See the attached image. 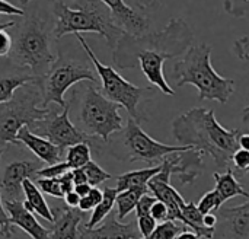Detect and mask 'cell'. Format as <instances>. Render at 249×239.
Instances as JSON below:
<instances>
[{
    "mask_svg": "<svg viewBox=\"0 0 249 239\" xmlns=\"http://www.w3.org/2000/svg\"><path fill=\"white\" fill-rule=\"evenodd\" d=\"M90 146L89 143H77L74 146H70L66 152V162L70 166V169L83 168L88 162H90Z\"/></svg>",
    "mask_w": 249,
    "mask_h": 239,
    "instance_id": "4316f807",
    "label": "cell"
},
{
    "mask_svg": "<svg viewBox=\"0 0 249 239\" xmlns=\"http://www.w3.org/2000/svg\"><path fill=\"white\" fill-rule=\"evenodd\" d=\"M172 76L178 88L196 86L200 101H217L225 105L235 92V80L220 76L213 69L212 47L204 42L191 45L174 63Z\"/></svg>",
    "mask_w": 249,
    "mask_h": 239,
    "instance_id": "277c9868",
    "label": "cell"
},
{
    "mask_svg": "<svg viewBox=\"0 0 249 239\" xmlns=\"http://www.w3.org/2000/svg\"><path fill=\"white\" fill-rule=\"evenodd\" d=\"M31 1H32V0H19V3H20V4H22L23 7H25V6H28V4H29Z\"/></svg>",
    "mask_w": 249,
    "mask_h": 239,
    "instance_id": "db71d44e",
    "label": "cell"
},
{
    "mask_svg": "<svg viewBox=\"0 0 249 239\" xmlns=\"http://www.w3.org/2000/svg\"><path fill=\"white\" fill-rule=\"evenodd\" d=\"M83 172L88 178V184L92 187H98L99 184L105 183L107 180H111V174H108L107 171H104L96 162L90 161L88 162L83 168Z\"/></svg>",
    "mask_w": 249,
    "mask_h": 239,
    "instance_id": "f1b7e54d",
    "label": "cell"
},
{
    "mask_svg": "<svg viewBox=\"0 0 249 239\" xmlns=\"http://www.w3.org/2000/svg\"><path fill=\"white\" fill-rule=\"evenodd\" d=\"M57 180H58V183H60V187H61V191H63L64 196L69 194V193H71V191L74 190V181H73V174H71V171L63 174V175H61L60 178H57Z\"/></svg>",
    "mask_w": 249,
    "mask_h": 239,
    "instance_id": "b9f144b4",
    "label": "cell"
},
{
    "mask_svg": "<svg viewBox=\"0 0 249 239\" xmlns=\"http://www.w3.org/2000/svg\"><path fill=\"white\" fill-rule=\"evenodd\" d=\"M3 207L9 216L10 225L20 228L32 239H50V231L45 229L31 213L22 202L18 200H1Z\"/></svg>",
    "mask_w": 249,
    "mask_h": 239,
    "instance_id": "2e32d148",
    "label": "cell"
},
{
    "mask_svg": "<svg viewBox=\"0 0 249 239\" xmlns=\"http://www.w3.org/2000/svg\"><path fill=\"white\" fill-rule=\"evenodd\" d=\"M172 133L181 146L213 158L219 169H232V158L239 149V130H228L219 124L210 108H191L172 121Z\"/></svg>",
    "mask_w": 249,
    "mask_h": 239,
    "instance_id": "7a4b0ae2",
    "label": "cell"
},
{
    "mask_svg": "<svg viewBox=\"0 0 249 239\" xmlns=\"http://www.w3.org/2000/svg\"><path fill=\"white\" fill-rule=\"evenodd\" d=\"M36 187L41 190V193H45L55 199H64V194L61 191L60 183L57 178H38Z\"/></svg>",
    "mask_w": 249,
    "mask_h": 239,
    "instance_id": "d6a6232c",
    "label": "cell"
},
{
    "mask_svg": "<svg viewBox=\"0 0 249 239\" xmlns=\"http://www.w3.org/2000/svg\"><path fill=\"white\" fill-rule=\"evenodd\" d=\"M223 7L226 13L238 19L249 15V0H223Z\"/></svg>",
    "mask_w": 249,
    "mask_h": 239,
    "instance_id": "1f68e13d",
    "label": "cell"
},
{
    "mask_svg": "<svg viewBox=\"0 0 249 239\" xmlns=\"http://www.w3.org/2000/svg\"><path fill=\"white\" fill-rule=\"evenodd\" d=\"M80 123L83 133L98 136L104 142L123 130V117L120 105L105 98L101 91L90 83L85 86L80 99Z\"/></svg>",
    "mask_w": 249,
    "mask_h": 239,
    "instance_id": "9c48e42d",
    "label": "cell"
},
{
    "mask_svg": "<svg viewBox=\"0 0 249 239\" xmlns=\"http://www.w3.org/2000/svg\"><path fill=\"white\" fill-rule=\"evenodd\" d=\"M71 174H73V181H74V185H79V184H86L88 183V178L83 172L82 168H77V169H71Z\"/></svg>",
    "mask_w": 249,
    "mask_h": 239,
    "instance_id": "bcb514c9",
    "label": "cell"
},
{
    "mask_svg": "<svg viewBox=\"0 0 249 239\" xmlns=\"http://www.w3.org/2000/svg\"><path fill=\"white\" fill-rule=\"evenodd\" d=\"M133 4L136 6V9L146 12L147 9H153L156 7V4L159 3V0H131Z\"/></svg>",
    "mask_w": 249,
    "mask_h": 239,
    "instance_id": "7bdbcfd3",
    "label": "cell"
},
{
    "mask_svg": "<svg viewBox=\"0 0 249 239\" xmlns=\"http://www.w3.org/2000/svg\"><path fill=\"white\" fill-rule=\"evenodd\" d=\"M187 228L184 225H177L172 221H165L162 223H159L156 226V229L147 237V238H139V239H175L182 231H185Z\"/></svg>",
    "mask_w": 249,
    "mask_h": 239,
    "instance_id": "83f0119b",
    "label": "cell"
},
{
    "mask_svg": "<svg viewBox=\"0 0 249 239\" xmlns=\"http://www.w3.org/2000/svg\"><path fill=\"white\" fill-rule=\"evenodd\" d=\"M74 35L96 70V74L101 80V93L105 98H108L109 101L118 104L120 107H124L127 110V112L130 114V117L133 120H136L137 123L143 121L144 117L140 114L139 105L149 93L153 92V89L136 86L131 82H128L127 79H124L114 67L107 66L98 60L96 54L89 47V44L82 37V34H74Z\"/></svg>",
    "mask_w": 249,
    "mask_h": 239,
    "instance_id": "52a82bcc",
    "label": "cell"
},
{
    "mask_svg": "<svg viewBox=\"0 0 249 239\" xmlns=\"http://www.w3.org/2000/svg\"><path fill=\"white\" fill-rule=\"evenodd\" d=\"M158 226V222L150 216H142V218H137V229H139V234L143 237V238H147Z\"/></svg>",
    "mask_w": 249,
    "mask_h": 239,
    "instance_id": "8d00e7d4",
    "label": "cell"
},
{
    "mask_svg": "<svg viewBox=\"0 0 249 239\" xmlns=\"http://www.w3.org/2000/svg\"><path fill=\"white\" fill-rule=\"evenodd\" d=\"M150 216L156 221V222H165L168 221V207L165 206V203L156 200L155 204L152 206V210H150Z\"/></svg>",
    "mask_w": 249,
    "mask_h": 239,
    "instance_id": "ab89813d",
    "label": "cell"
},
{
    "mask_svg": "<svg viewBox=\"0 0 249 239\" xmlns=\"http://www.w3.org/2000/svg\"><path fill=\"white\" fill-rule=\"evenodd\" d=\"M89 80L90 83H98V74L90 69L88 63H83L77 58H70L67 55H58L51 64L50 70L39 79L36 85L41 91V107L47 108L48 104L54 102L58 107L64 108L67 102L64 101V93L73 85Z\"/></svg>",
    "mask_w": 249,
    "mask_h": 239,
    "instance_id": "ba28073f",
    "label": "cell"
},
{
    "mask_svg": "<svg viewBox=\"0 0 249 239\" xmlns=\"http://www.w3.org/2000/svg\"><path fill=\"white\" fill-rule=\"evenodd\" d=\"M39 164L29 161H18L9 164L1 175L0 181V193L1 200H18L23 199V181L36 178V172L41 169Z\"/></svg>",
    "mask_w": 249,
    "mask_h": 239,
    "instance_id": "4fadbf2b",
    "label": "cell"
},
{
    "mask_svg": "<svg viewBox=\"0 0 249 239\" xmlns=\"http://www.w3.org/2000/svg\"><path fill=\"white\" fill-rule=\"evenodd\" d=\"M162 171V164L152 166V168H146V169H137V171H130L125 172L120 177H117V193L130 190V188H146L149 181L158 175Z\"/></svg>",
    "mask_w": 249,
    "mask_h": 239,
    "instance_id": "603a6c76",
    "label": "cell"
},
{
    "mask_svg": "<svg viewBox=\"0 0 249 239\" xmlns=\"http://www.w3.org/2000/svg\"><path fill=\"white\" fill-rule=\"evenodd\" d=\"M232 164H233V168L232 169L233 172H238L239 175H244L249 172V152L248 150H244V149H238L232 158Z\"/></svg>",
    "mask_w": 249,
    "mask_h": 239,
    "instance_id": "e575fe53",
    "label": "cell"
},
{
    "mask_svg": "<svg viewBox=\"0 0 249 239\" xmlns=\"http://www.w3.org/2000/svg\"><path fill=\"white\" fill-rule=\"evenodd\" d=\"M213 178L216 181V190L219 191L223 202H228V200H231L233 197H238V196L249 199L248 191H245V188L238 183V180L235 177V172L232 169H228L223 174L214 172Z\"/></svg>",
    "mask_w": 249,
    "mask_h": 239,
    "instance_id": "cb8c5ba5",
    "label": "cell"
},
{
    "mask_svg": "<svg viewBox=\"0 0 249 239\" xmlns=\"http://www.w3.org/2000/svg\"><path fill=\"white\" fill-rule=\"evenodd\" d=\"M175 239H200L193 231H190V229H185V231H182L178 237Z\"/></svg>",
    "mask_w": 249,
    "mask_h": 239,
    "instance_id": "816d5d0a",
    "label": "cell"
},
{
    "mask_svg": "<svg viewBox=\"0 0 249 239\" xmlns=\"http://www.w3.org/2000/svg\"><path fill=\"white\" fill-rule=\"evenodd\" d=\"M203 222H204V226H207V228H217V222H219V219H217V216H216V215L209 213V215H204Z\"/></svg>",
    "mask_w": 249,
    "mask_h": 239,
    "instance_id": "681fc988",
    "label": "cell"
},
{
    "mask_svg": "<svg viewBox=\"0 0 249 239\" xmlns=\"http://www.w3.org/2000/svg\"><path fill=\"white\" fill-rule=\"evenodd\" d=\"M147 188L159 202L165 203V206L168 207V221H172V222L182 221L181 209L184 207L185 200L182 199L179 191H177V188H174L171 185L169 181H162V180L153 177L149 181Z\"/></svg>",
    "mask_w": 249,
    "mask_h": 239,
    "instance_id": "ffe728a7",
    "label": "cell"
},
{
    "mask_svg": "<svg viewBox=\"0 0 249 239\" xmlns=\"http://www.w3.org/2000/svg\"><path fill=\"white\" fill-rule=\"evenodd\" d=\"M140 234L134 222L123 223L115 213H109L99 228H79L77 239H139Z\"/></svg>",
    "mask_w": 249,
    "mask_h": 239,
    "instance_id": "9a60e30c",
    "label": "cell"
},
{
    "mask_svg": "<svg viewBox=\"0 0 249 239\" xmlns=\"http://www.w3.org/2000/svg\"><path fill=\"white\" fill-rule=\"evenodd\" d=\"M18 142L25 145L39 161H42L47 165H54L61 162L63 158V149H60L58 146L53 145L50 140H47L45 137L39 136V134H34V131L25 126L19 130L18 136H16Z\"/></svg>",
    "mask_w": 249,
    "mask_h": 239,
    "instance_id": "e0dca14e",
    "label": "cell"
},
{
    "mask_svg": "<svg viewBox=\"0 0 249 239\" xmlns=\"http://www.w3.org/2000/svg\"><path fill=\"white\" fill-rule=\"evenodd\" d=\"M96 207V204L86 196V197H82L80 199V203H79V206H77V209L82 212V213H86V212H90V210H93Z\"/></svg>",
    "mask_w": 249,
    "mask_h": 239,
    "instance_id": "f6af8a7d",
    "label": "cell"
},
{
    "mask_svg": "<svg viewBox=\"0 0 249 239\" xmlns=\"http://www.w3.org/2000/svg\"><path fill=\"white\" fill-rule=\"evenodd\" d=\"M149 193V188H130V190H125V191H121L117 194V219L121 222L124 221L137 206L139 200L142 196L147 194Z\"/></svg>",
    "mask_w": 249,
    "mask_h": 239,
    "instance_id": "d4e9b609",
    "label": "cell"
},
{
    "mask_svg": "<svg viewBox=\"0 0 249 239\" xmlns=\"http://www.w3.org/2000/svg\"><path fill=\"white\" fill-rule=\"evenodd\" d=\"M71 171L67 162H58L54 165H48L45 168H41L36 172V178H60L63 174Z\"/></svg>",
    "mask_w": 249,
    "mask_h": 239,
    "instance_id": "836d02e7",
    "label": "cell"
},
{
    "mask_svg": "<svg viewBox=\"0 0 249 239\" xmlns=\"http://www.w3.org/2000/svg\"><path fill=\"white\" fill-rule=\"evenodd\" d=\"M233 53L239 60H244V61L249 60V37H241L233 42ZM242 121H244V124L249 126V102L244 108Z\"/></svg>",
    "mask_w": 249,
    "mask_h": 239,
    "instance_id": "4dcf8cb0",
    "label": "cell"
},
{
    "mask_svg": "<svg viewBox=\"0 0 249 239\" xmlns=\"http://www.w3.org/2000/svg\"><path fill=\"white\" fill-rule=\"evenodd\" d=\"M36 77H34L31 72H28L26 69H20L15 64L12 70L1 72L0 73V105L9 102L19 88L28 83H34Z\"/></svg>",
    "mask_w": 249,
    "mask_h": 239,
    "instance_id": "44dd1931",
    "label": "cell"
},
{
    "mask_svg": "<svg viewBox=\"0 0 249 239\" xmlns=\"http://www.w3.org/2000/svg\"><path fill=\"white\" fill-rule=\"evenodd\" d=\"M41 101V91L35 80L19 88L9 102L0 105V145H19L16 136L22 127H34L51 114V110L38 107Z\"/></svg>",
    "mask_w": 249,
    "mask_h": 239,
    "instance_id": "8992f818",
    "label": "cell"
},
{
    "mask_svg": "<svg viewBox=\"0 0 249 239\" xmlns=\"http://www.w3.org/2000/svg\"><path fill=\"white\" fill-rule=\"evenodd\" d=\"M10 35V63L26 69L36 79L42 77L57 58L53 51L55 38L51 6L48 10H41V7L25 9V15L18 19Z\"/></svg>",
    "mask_w": 249,
    "mask_h": 239,
    "instance_id": "3957f363",
    "label": "cell"
},
{
    "mask_svg": "<svg viewBox=\"0 0 249 239\" xmlns=\"http://www.w3.org/2000/svg\"><path fill=\"white\" fill-rule=\"evenodd\" d=\"M0 15L22 18V16L25 15V9L16 7V6H13L12 3H9L7 0H0Z\"/></svg>",
    "mask_w": 249,
    "mask_h": 239,
    "instance_id": "60d3db41",
    "label": "cell"
},
{
    "mask_svg": "<svg viewBox=\"0 0 249 239\" xmlns=\"http://www.w3.org/2000/svg\"><path fill=\"white\" fill-rule=\"evenodd\" d=\"M92 190V185H89L88 183L86 184H79V185H74V193L82 199V197H86L89 194V191Z\"/></svg>",
    "mask_w": 249,
    "mask_h": 239,
    "instance_id": "c3c4849f",
    "label": "cell"
},
{
    "mask_svg": "<svg viewBox=\"0 0 249 239\" xmlns=\"http://www.w3.org/2000/svg\"><path fill=\"white\" fill-rule=\"evenodd\" d=\"M22 188H23V197H25L23 206L31 213H35L39 218L45 219L47 222L53 223L54 222V216L51 213V209H50L47 200L44 199L41 190L36 187V184L32 183L31 180H25Z\"/></svg>",
    "mask_w": 249,
    "mask_h": 239,
    "instance_id": "7402d4cb",
    "label": "cell"
},
{
    "mask_svg": "<svg viewBox=\"0 0 249 239\" xmlns=\"http://www.w3.org/2000/svg\"><path fill=\"white\" fill-rule=\"evenodd\" d=\"M111 13L112 22L127 34L143 35L149 32L150 18L146 12L125 3V0H99Z\"/></svg>",
    "mask_w": 249,
    "mask_h": 239,
    "instance_id": "7c38bea8",
    "label": "cell"
},
{
    "mask_svg": "<svg viewBox=\"0 0 249 239\" xmlns=\"http://www.w3.org/2000/svg\"><path fill=\"white\" fill-rule=\"evenodd\" d=\"M88 197L98 206L101 202H102V199H104V191L102 190H99L98 187H92V190L89 191V194H88Z\"/></svg>",
    "mask_w": 249,
    "mask_h": 239,
    "instance_id": "7dc6e473",
    "label": "cell"
},
{
    "mask_svg": "<svg viewBox=\"0 0 249 239\" xmlns=\"http://www.w3.org/2000/svg\"><path fill=\"white\" fill-rule=\"evenodd\" d=\"M223 203H225V202L222 200L219 191L214 188V190L209 191L207 194H204V196L200 199L197 207H198V210L201 212V215H209V213H213V212L220 210V207H222Z\"/></svg>",
    "mask_w": 249,
    "mask_h": 239,
    "instance_id": "f546056e",
    "label": "cell"
},
{
    "mask_svg": "<svg viewBox=\"0 0 249 239\" xmlns=\"http://www.w3.org/2000/svg\"><path fill=\"white\" fill-rule=\"evenodd\" d=\"M201 156L203 155L200 152L193 149L168 155L172 168V175H177L179 178L181 185L194 183V180L200 175L201 169L204 168V162Z\"/></svg>",
    "mask_w": 249,
    "mask_h": 239,
    "instance_id": "ac0fdd59",
    "label": "cell"
},
{
    "mask_svg": "<svg viewBox=\"0 0 249 239\" xmlns=\"http://www.w3.org/2000/svg\"><path fill=\"white\" fill-rule=\"evenodd\" d=\"M194 41V34L190 25L174 18L158 32L143 35H131L124 32L112 50V61L118 69L140 67L144 77L162 91L165 95L174 96L175 91L169 86L163 64L169 58L182 55Z\"/></svg>",
    "mask_w": 249,
    "mask_h": 239,
    "instance_id": "6da1fadb",
    "label": "cell"
},
{
    "mask_svg": "<svg viewBox=\"0 0 249 239\" xmlns=\"http://www.w3.org/2000/svg\"><path fill=\"white\" fill-rule=\"evenodd\" d=\"M54 216L53 229L50 239H76L79 232V225L83 219V213L79 209L63 206H55L51 210Z\"/></svg>",
    "mask_w": 249,
    "mask_h": 239,
    "instance_id": "d6986e66",
    "label": "cell"
},
{
    "mask_svg": "<svg viewBox=\"0 0 249 239\" xmlns=\"http://www.w3.org/2000/svg\"><path fill=\"white\" fill-rule=\"evenodd\" d=\"M69 111H70V102H67L61 114H55L54 111H51V114L47 118L38 121L41 123V126H36V130L41 131L39 134L42 137H45L47 140H50L53 145L58 146L63 150L77 143H89L88 134L79 130L70 121Z\"/></svg>",
    "mask_w": 249,
    "mask_h": 239,
    "instance_id": "8fae6325",
    "label": "cell"
},
{
    "mask_svg": "<svg viewBox=\"0 0 249 239\" xmlns=\"http://www.w3.org/2000/svg\"><path fill=\"white\" fill-rule=\"evenodd\" d=\"M1 153L3 150L0 149V159H1ZM13 234V226L10 225L9 216L3 207V202H1V193H0V235H3L4 238H10Z\"/></svg>",
    "mask_w": 249,
    "mask_h": 239,
    "instance_id": "74e56055",
    "label": "cell"
},
{
    "mask_svg": "<svg viewBox=\"0 0 249 239\" xmlns=\"http://www.w3.org/2000/svg\"><path fill=\"white\" fill-rule=\"evenodd\" d=\"M124 147L127 150V155L130 156L128 158L130 162L143 161L149 164H153L156 161H163L171 153L191 150V147L188 146H181V145L171 146L152 139L133 118L128 120L124 129Z\"/></svg>",
    "mask_w": 249,
    "mask_h": 239,
    "instance_id": "30bf717a",
    "label": "cell"
},
{
    "mask_svg": "<svg viewBox=\"0 0 249 239\" xmlns=\"http://www.w3.org/2000/svg\"><path fill=\"white\" fill-rule=\"evenodd\" d=\"M158 199L153 196V194H144V196H142L140 197V200H139V203H137V206H136V216L137 218H142V216H147V215H150V210H152V206L155 204V202H156Z\"/></svg>",
    "mask_w": 249,
    "mask_h": 239,
    "instance_id": "d590c367",
    "label": "cell"
},
{
    "mask_svg": "<svg viewBox=\"0 0 249 239\" xmlns=\"http://www.w3.org/2000/svg\"><path fill=\"white\" fill-rule=\"evenodd\" d=\"M16 22H18V19H12V20H6V22L0 19V28H7V29L13 28L16 25Z\"/></svg>",
    "mask_w": 249,
    "mask_h": 239,
    "instance_id": "f5cc1de1",
    "label": "cell"
},
{
    "mask_svg": "<svg viewBox=\"0 0 249 239\" xmlns=\"http://www.w3.org/2000/svg\"><path fill=\"white\" fill-rule=\"evenodd\" d=\"M63 200H64V204H66L67 207H71V209H77V206H79V203H80V197H79L74 191L66 194Z\"/></svg>",
    "mask_w": 249,
    "mask_h": 239,
    "instance_id": "ee69618b",
    "label": "cell"
},
{
    "mask_svg": "<svg viewBox=\"0 0 249 239\" xmlns=\"http://www.w3.org/2000/svg\"><path fill=\"white\" fill-rule=\"evenodd\" d=\"M104 191V199H102V202L93 209V212H92V215H90V219H89V222L86 223V226L85 228H88V229H93L96 225H99L109 213H111V210H112V207H114V204H115V200H117V190L115 188H111V187H105V190H102Z\"/></svg>",
    "mask_w": 249,
    "mask_h": 239,
    "instance_id": "484cf974",
    "label": "cell"
},
{
    "mask_svg": "<svg viewBox=\"0 0 249 239\" xmlns=\"http://www.w3.org/2000/svg\"><path fill=\"white\" fill-rule=\"evenodd\" d=\"M217 219L216 235L220 239H249V200L245 204L222 209Z\"/></svg>",
    "mask_w": 249,
    "mask_h": 239,
    "instance_id": "5bb4252c",
    "label": "cell"
},
{
    "mask_svg": "<svg viewBox=\"0 0 249 239\" xmlns=\"http://www.w3.org/2000/svg\"><path fill=\"white\" fill-rule=\"evenodd\" d=\"M12 50V35L7 28H0V58L9 57Z\"/></svg>",
    "mask_w": 249,
    "mask_h": 239,
    "instance_id": "f35d334b",
    "label": "cell"
},
{
    "mask_svg": "<svg viewBox=\"0 0 249 239\" xmlns=\"http://www.w3.org/2000/svg\"><path fill=\"white\" fill-rule=\"evenodd\" d=\"M51 12L54 18V38H63L67 34L93 32L104 37L114 50L124 34L111 18L109 10L99 0H53Z\"/></svg>",
    "mask_w": 249,
    "mask_h": 239,
    "instance_id": "5b68a950",
    "label": "cell"
},
{
    "mask_svg": "<svg viewBox=\"0 0 249 239\" xmlns=\"http://www.w3.org/2000/svg\"><path fill=\"white\" fill-rule=\"evenodd\" d=\"M238 143H239V149L249 152V133H241L238 137Z\"/></svg>",
    "mask_w": 249,
    "mask_h": 239,
    "instance_id": "f907efd6",
    "label": "cell"
}]
</instances>
